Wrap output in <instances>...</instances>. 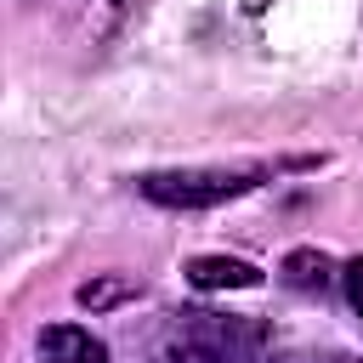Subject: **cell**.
Listing matches in <instances>:
<instances>
[{
    "label": "cell",
    "instance_id": "obj_3",
    "mask_svg": "<svg viewBox=\"0 0 363 363\" xmlns=\"http://www.w3.org/2000/svg\"><path fill=\"white\" fill-rule=\"evenodd\" d=\"M40 357L45 363H108V346L79 323H51L40 329Z\"/></svg>",
    "mask_w": 363,
    "mask_h": 363
},
{
    "label": "cell",
    "instance_id": "obj_9",
    "mask_svg": "<svg viewBox=\"0 0 363 363\" xmlns=\"http://www.w3.org/2000/svg\"><path fill=\"white\" fill-rule=\"evenodd\" d=\"M113 6H125V0H113Z\"/></svg>",
    "mask_w": 363,
    "mask_h": 363
},
{
    "label": "cell",
    "instance_id": "obj_2",
    "mask_svg": "<svg viewBox=\"0 0 363 363\" xmlns=\"http://www.w3.org/2000/svg\"><path fill=\"white\" fill-rule=\"evenodd\" d=\"M187 284L193 289H255L261 267L244 255H193L187 261Z\"/></svg>",
    "mask_w": 363,
    "mask_h": 363
},
{
    "label": "cell",
    "instance_id": "obj_5",
    "mask_svg": "<svg viewBox=\"0 0 363 363\" xmlns=\"http://www.w3.org/2000/svg\"><path fill=\"white\" fill-rule=\"evenodd\" d=\"M153 363H238V357L221 352V346H210V340H199V335H187V329H176V335L153 352Z\"/></svg>",
    "mask_w": 363,
    "mask_h": 363
},
{
    "label": "cell",
    "instance_id": "obj_1",
    "mask_svg": "<svg viewBox=\"0 0 363 363\" xmlns=\"http://www.w3.org/2000/svg\"><path fill=\"white\" fill-rule=\"evenodd\" d=\"M267 170L255 164H176V170H142L136 176V193L147 204H164V210H216V204H233L244 199L250 187H261Z\"/></svg>",
    "mask_w": 363,
    "mask_h": 363
},
{
    "label": "cell",
    "instance_id": "obj_6",
    "mask_svg": "<svg viewBox=\"0 0 363 363\" xmlns=\"http://www.w3.org/2000/svg\"><path fill=\"white\" fill-rule=\"evenodd\" d=\"M284 284H295V289H323V284H329V255H323V250H289V255H284Z\"/></svg>",
    "mask_w": 363,
    "mask_h": 363
},
{
    "label": "cell",
    "instance_id": "obj_8",
    "mask_svg": "<svg viewBox=\"0 0 363 363\" xmlns=\"http://www.w3.org/2000/svg\"><path fill=\"white\" fill-rule=\"evenodd\" d=\"M278 363H363L357 352H284Z\"/></svg>",
    "mask_w": 363,
    "mask_h": 363
},
{
    "label": "cell",
    "instance_id": "obj_4",
    "mask_svg": "<svg viewBox=\"0 0 363 363\" xmlns=\"http://www.w3.org/2000/svg\"><path fill=\"white\" fill-rule=\"evenodd\" d=\"M142 295V278H130V272H91L79 289H74V301L85 306V312H113V306H125V301H136Z\"/></svg>",
    "mask_w": 363,
    "mask_h": 363
},
{
    "label": "cell",
    "instance_id": "obj_7",
    "mask_svg": "<svg viewBox=\"0 0 363 363\" xmlns=\"http://www.w3.org/2000/svg\"><path fill=\"white\" fill-rule=\"evenodd\" d=\"M340 278H346V301H352V312L363 318V255H357V261H346V267H340Z\"/></svg>",
    "mask_w": 363,
    "mask_h": 363
}]
</instances>
